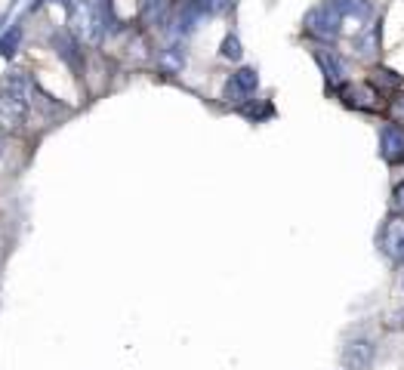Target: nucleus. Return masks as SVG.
Returning <instances> with one entry per match:
<instances>
[{"label": "nucleus", "instance_id": "nucleus-3", "mask_svg": "<svg viewBox=\"0 0 404 370\" xmlns=\"http://www.w3.org/2000/svg\"><path fill=\"white\" fill-rule=\"evenodd\" d=\"M306 28L312 31L315 37H321V40H336L343 35V19H340V13H336V6L331 4V0H324L321 6H315L312 13L306 16Z\"/></svg>", "mask_w": 404, "mask_h": 370}, {"label": "nucleus", "instance_id": "nucleus-6", "mask_svg": "<svg viewBox=\"0 0 404 370\" xmlns=\"http://www.w3.org/2000/svg\"><path fill=\"white\" fill-rule=\"evenodd\" d=\"M380 155H383L389 164L404 161V130H401V127H392V124H389V127H383Z\"/></svg>", "mask_w": 404, "mask_h": 370}, {"label": "nucleus", "instance_id": "nucleus-14", "mask_svg": "<svg viewBox=\"0 0 404 370\" xmlns=\"http://www.w3.org/2000/svg\"><path fill=\"white\" fill-rule=\"evenodd\" d=\"M201 4H204L207 13H225V10H229V6L234 4V0H201Z\"/></svg>", "mask_w": 404, "mask_h": 370}, {"label": "nucleus", "instance_id": "nucleus-15", "mask_svg": "<svg viewBox=\"0 0 404 370\" xmlns=\"http://www.w3.org/2000/svg\"><path fill=\"white\" fill-rule=\"evenodd\" d=\"M392 207H395V213L404 216V182L395 189V198H392Z\"/></svg>", "mask_w": 404, "mask_h": 370}, {"label": "nucleus", "instance_id": "nucleus-11", "mask_svg": "<svg viewBox=\"0 0 404 370\" xmlns=\"http://www.w3.org/2000/svg\"><path fill=\"white\" fill-rule=\"evenodd\" d=\"M139 6H142V19L148 25L161 22L164 13H167V0H139Z\"/></svg>", "mask_w": 404, "mask_h": 370}, {"label": "nucleus", "instance_id": "nucleus-13", "mask_svg": "<svg viewBox=\"0 0 404 370\" xmlns=\"http://www.w3.org/2000/svg\"><path fill=\"white\" fill-rule=\"evenodd\" d=\"M220 53H222V59H229V62H241V56H244V49H241V40L234 37V35H229V37L222 40Z\"/></svg>", "mask_w": 404, "mask_h": 370}, {"label": "nucleus", "instance_id": "nucleus-10", "mask_svg": "<svg viewBox=\"0 0 404 370\" xmlns=\"http://www.w3.org/2000/svg\"><path fill=\"white\" fill-rule=\"evenodd\" d=\"M19 44H22V22H16L10 31H4V35H0V56L13 59L16 49H19Z\"/></svg>", "mask_w": 404, "mask_h": 370}, {"label": "nucleus", "instance_id": "nucleus-2", "mask_svg": "<svg viewBox=\"0 0 404 370\" xmlns=\"http://www.w3.org/2000/svg\"><path fill=\"white\" fill-rule=\"evenodd\" d=\"M69 10V31L83 44H102L108 16L96 0H62Z\"/></svg>", "mask_w": 404, "mask_h": 370}, {"label": "nucleus", "instance_id": "nucleus-16", "mask_svg": "<svg viewBox=\"0 0 404 370\" xmlns=\"http://www.w3.org/2000/svg\"><path fill=\"white\" fill-rule=\"evenodd\" d=\"M0 155H4V139H0Z\"/></svg>", "mask_w": 404, "mask_h": 370}, {"label": "nucleus", "instance_id": "nucleus-4", "mask_svg": "<svg viewBox=\"0 0 404 370\" xmlns=\"http://www.w3.org/2000/svg\"><path fill=\"white\" fill-rule=\"evenodd\" d=\"M259 87V78L254 68H241L234 71L229 83H225V99H232V102H241V99H250Z\"/></svg>", "mask_w": 404, "mask_h": 370}, {"label": "nucleus", "instance_id": "nucleus-1", "mask_svg": "<svg viewBox=\"0 0 404 370\" xmlns=\"http://www.w3.org/2000/svg\"><path fill=\"white\" fill-rule=\"evenodd\" d=\"M28 96L31 78L25 71H10L0 83V127L19 130L28 117Z\"/></svg>", "mask_w": 404, "mask_h": 370}, {"label": "nucleus", "instance_id": "nucleus-7", "mask_svg": "<svg viewBox=\"0 0 404 370\" xmlns=\"http://www.w3.org/2000/svg\"><path fill=\"white\" fill-rule=\"evenodd\" d=\"M370 358H374V346H370L367 340H355L343 349V364L349 370H367Z\"/></svg>", "mask_w": 404, "mask_h": 370}, {"label": "nucleus", "instance_id": "nucleus-8", "mask_svg": "<svg viewBox=\"0 0 404 370\" xmlns=\"http://www.w3.org/2000/svg\"><path fill=\"white\" fill-rule=\"evenodd\" d=\"M380 244L389 256H404V222L401 220H392L386 222V229L380 234Z\"/></svg>", "mask_w": 404, "mask_h": 370}, {"label": "nucleus", "instance_id": "nucleus-9", "mask_svg": "<svg viewBox=\"0 0 404 370\" xmlns=\"http://www.w3.org/2000/svg\"><path fill=\"white\" fill-rule=\"evenodd\" d=\"M315 59H318V65H321L324 78L331 80V83H340L343 78H346V65H343V59L336 56V53H331V49H318Z\"/></svg>", "mask_w": 404, "mask_h": 370}, {"label": "nucleus", "instance_id": "nucleus-5", "mask_svg": "<svg viewBox=\"0 0 404 370\" xmlns=\"http://www.w3.org/2000/svg\"><path fill=\"white\" fill-rule=\"evenodd\" d=\"M331 4L336 6V13H340L343 25H355V31L370 19V4L367 0H331Z\"/></svg>", "mask_w": 404, "mask_h": 370}, {"label": "nucleus", "instance_id": "nucleus-12", "mask_svg": "<svg viewBox=\"0 0 404 370\" xmlns=\"http://www.w3.org/2000/svg\"><path fill=\"white\" fill-rule=\"evenodd\" d=\"M56 49H59V56H62L65 62L74 65V68L81 71V53H78V49H74V44H71L69 37H56Z\"/></svg>", "mask_w": 404, "mask_h": 370}]
</instances>
